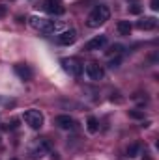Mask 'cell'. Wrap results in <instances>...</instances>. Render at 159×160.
<instances>
[{
    "label": "cell",
    "instance_id": "1",
    "mask_svg": "<svg viewBox=\"0 0 159 160\" xmlns=\"http://www.w3.org/2000/svg\"><path fill=\"white\" fill-rule=\"evenodd\" d=\"M109 17H111V9L105 4H99L90 11V15L86 19V26L88 28H99L109 21Z\"/></svg>",
    "mask_w": 159,
    "mask_h": 160
},
{
    "label": "cell",
    "instance_id": "5",
    "mask_svg": "<svg viewBox=\"0 0 159 160\" xmlns=\"http://www.w3.org/2000/svg\"><path fill=\"white\" fill-rule=\"evenodd\" d=\"M32 155L34 157H43V155H47L49 151H51V143H49V140L47 138H38L34 143H32Z\"/></svg>",
    "mask_w": 159,
    "mask_h": 160
},
{
    "label": "cell",
    "instance_id": "4",
    "mask_svg": "<svg viewBox=\"0 0 159 160\" xmlns=\"http://www.w3.org/2000/svg\"><path fill=\"white\" fill-rule=\"evenodd\" d=\"M60 63H62V67H64V71H66L68 75L77 77V78H79L80 75H82V71H84L82 63H80L77 58H64Z\"/></svg>",
    "mask_w": 159,
    "mask_h": 160
},
{
    "label": "cell",
    "instance_id": "2",
    "mask_svg": "<svg viewBox=\"0 0 159 160\" xmlns=\"http://www.w3.org/2000/svg\"><path fill=\"white\" fill-rule=\"evenodd\" d=\"M28 24L38 30V32H43V34H52L60 28V22H54V21H49V19H43V17H30L28 19Z\"/></svg>",
    "mask_w": 159,
    "mask_h": 160
},
{
    "label": "cell",
    "instance_id": "6",
    "mask_svg": "<svg viewBox=\"0 0 159 160\" xmlns=\"http://www.w3.org/2000/svg\"><path fill=\"white\" fill-rule=\"evenodd\" d=\"M86 75H88V78L90 80H103L105 77V69L99 65V63H96V62H92V63H88L86 65Z\"/></svg>",
    "mask_w": 159,
    "mask_h": 160
},
{
    "label": "cell",
    "instance_id": "16",
    "mask_svg": "<svg viewBox=\"0 0 159 160\" xmlns=\"http://www.w3.org/2000/svg\"><path fill=\"white\" fill-rule=\"evenodd\" d=\"M122 52H123V47L116 43V45H111V47H109L107 56H118V54H122Z\"/></svg>",
    "mask_w": 159,
    "mask_h": 160
},
{
    "label": "cell",
    "instance_id": "8",
    "mask_svg": "<svg viewBox=\"0 0 159 160\" xmlns=\"http://www.w3.org/2000/svg\"><path fill=\"white\" fill-rule=\"evenodd\" d=\"M54 125H56L58 128H62V130H71V128H75V127H77L75 119H73L71 116H66V114L56 116V118H54Z\"/></svg>",
    "mask_w": 159,
    "mask_h": 160
},
{
    "label": "cell",
    "instance_id": "15",
    "mask_svg": "<svg viewBox=\"0 0 159 160\" xmlns=\"http://www.w3.org/2000/svg\"><path fill=\"white\" fill-rule=\"evenodd\" d=\"M125 153H127V157H129V158L139 157V155H140V143H137V142H135V143H131V145L127 147V151H125Z\"/></svg>",
    "mask_w": 159,
    "mask_h": 160
},
{
    "label": "cell",
    "instance_id": "14",
    "mask_svg": "<svg viewBox=\"0 0 159 160\" xmlns=\"http://www.w3.org/2000/svg\"><path fill=\"white\" fill-rule=\"evenodd\" d=\"M86 130H88L90 134H96V132L99 130V121L96 119L94 116H90V118L86 119Z\"/></svg>",
    "mask_w": 159,
    "mask_h": 160
},
{
    "label": "cell",
    "instance_id": "3",
    "mask_svg": "<svg viewBox=\"0 0 159 160\" xmlns=\"http://www.w3.org/2000/svg\"><path fill=\"white\" fill-rule=\"evenodd\" d=\"M23 119L25 123L32 128V130H40L41 127H43V114H41L40 110H36V108H32V110H26L25 114H23Z\"/></svg>",
    "mask_w": 159,
    "mask_h": 160
},
{
    "label": "cell",
    "instance_id": "22",
    "mask_svg": "<svg viewBox=\"0 0 159 160\" xmlns=\"http://www.w3.org/2000/svg\"><path fill=\"white\" fill-rule=\"evenodd\" d=\"M11 160H17V158H11Z\"/></svg>",
    "mask_w": 159,
    "mask_h": 160
},
{
    "label": "cell",
    "instance_id": "10",
    "mask_svg": "<svg viewBox=\"0 0 159 160\" xmlns=\"http://www.w3.org/2000/svg\"><path fill=\"white\" fill-rule=\"evenodd\" d=\"M75 39H77V32L73 30V28H69V30H64L60 36H58V43L60 45H64V47H69V45H73L75 43Z\"/></svg>",
    "mask_w": 159,
    "mask_h": 160
},
{
    "label": "cell",
    "instance_id": "21",
    "mask_svg": "<svg viewBox=\"0 0 159 160\" xmlns=\"http://www.w3.org/2000/svg\"><path fill=\"white\" fill-rule=\"evenodd\" d=\"M4 13H6V8H4V6H0V17H2Z\"/></svg>",
    "mask_w": 159,
    "mask_h": 160
},
{
    "label": "cell",
    "instance_id": "18",
    "mask_svg": "<svg viewBox=\"0 0 159 160\" xmlns=\"http://www.w3.org/2000/svg\"><path fill=\"white\" fill-rule=\"evenodd\" d=\"M140 11H142L140 4H137V2H135V4H131V8H129V13H133V15H139Z\"/></svg>",
    "mask_w": 159,
    "mask_h": 160
},
{
    "label": "cell",
    "instance_id": "19",
    "mask_svg": "<svg viewBox=\"0 0 159 160\" xmlns=\"http://www.w3.org/2000/svg\"><path fill=\"white\" fill-rule=\"evenodd\" d=\"M0 104H4V106H13L15 102H13V101H8V99H2V97H0Z\"/></svg>",
    "mask_w": 159,
    "mask_h": 160
},
{
    "label": "cell",
    "instance_id": "12",
    "mask_svg": "<svg viewBox=\"0 0 159 160\" xmlns=\"http://www.w3.org/2000/svg\"><path fill=\"white\" fill-rule=\"evenodd\" d=\"M105 43H107V36H103V34L101 36H96L94 39H90L84 45V50H90V52L92 50H99V48L105 47Z\"/></svg>",
    "mask_w": 159,
    "mask_h": 160
},
{
    "label": "cell",
    "instance_id": "20",
    "mask_svg": "<svg viewBox=\"0 0 159 160\" xmlns=\"http://www.w3.org/2000/svg\"><path fill=\"white\" fill-rule=\"evenodd\" d=\"M150 8H152V9H157L159 6H157V0H152V6H150Z\"/></svg>",
    "mask_w": 159,
    "mask_h": 160
},
{
    "label": "cell",
    "instance_id": "13",
    "mask_svg": "<svg viewBox=\"0 0 159 160\" xmlns=\"http://www.w3.org/2000/svg\"><path fill=\"white\" fill-rule=\"evenodd\" d=\"M116 30H118L120 36H129V34H131V30H133V24H131L129 21H118Z\"/></svg>",
    "mask_w": 159,
    "mask_h": 160
},
{
    "label": "cell",
    "instance_id": "9",
    "mask_svg": "<svg viewBox=\"0 0 159 160\" xmlns=\"http://www.w3.org/2000/svg\"><path fill=\"white\" fill-rule=\"evenodd\" d=\"M13 71H15V75H17L19 78L25 80V82L32 80V77H34L32 69H30V67H28L26 63H15V65H13Z\"/></svg>",
    "mask_w": 159,
    "mask_h": 160
},
{
    "label": "cell",
    "instance_id": "11",
    "mask_svg": "<svg viewBox=\"0 0 159 160\" xmlns=\"http://www.w3.org/2000/svg\"><path fill=\"white\" fill-rule=\"evenodd\" d=\"M137 28H139V30H144V32L156 30V28H157V19H156V17H142V19L137 21Z\"/></svg>",
    "mask_w": 159,
    "mask_h": 160
},
{
    "label": "cell",
    "instance_id": "7",
    "mask_svg": "<svg viewBox=\"0 0 159 160\" xmlns=\"http://www.w3.org/2000/svg\"><path fill=\"white\" fill-rule=\"evenodd\" d=\"M43 6H45V11L51 13V15H62V13L66 11L62 0H45Z\"/></svg>",
    "mask_w": 159,
    "mask_h": 160
},
{
    "label": "cell",
    "instance_id": "17",
    "mask_svg": "<svg viewBox=\"0 0 159 160\" xmlns=\"http://www.w3.org/2000/svg\"><path fill=\"white\" fill-rule=\"evenodd\" d=\"M127 114L131 119H144V112H140V110H129Z\"/></svg>",
    "mask_w": 159,
    "mask_h": 160
}]
</instances>
